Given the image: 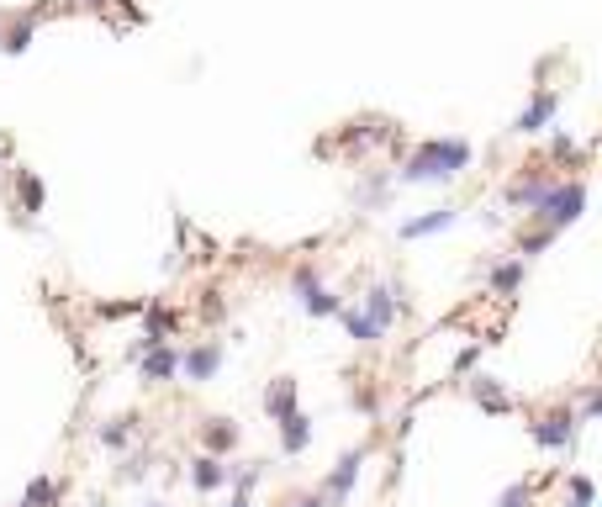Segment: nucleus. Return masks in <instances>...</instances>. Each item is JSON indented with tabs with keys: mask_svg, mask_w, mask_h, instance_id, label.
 <instances>
[{
	"mask_svg": "<svg viewBox=\"0 0 602 507\" xmlns=\"http://www.w3.org/2000/svg\"><path fill=\"white\" fill-rule=\"evenodd\" d=\"M481 354H486V338H481V344H470V349H460V354H455V365H449V375H455V381H465V375L481 365Z\"/></svg>",
	"mask_w": 602,
	"mask_h": 507,
	"instance_id": "27",
	"label": "nucleus"
},
{
	"mask_svg": "<svg viewBox=\"0 0 602 507\" xmlns=\"http://www.w3.org/2000/svg\"><path fill=\"white\" fill-rule=\"evenodd\" d=\"M455 222H460V206H428V212H418V217H407V222H402L397 238H402V243H423V238L449 233Z\"/></svg>",
	"mask_w": 602,
	"mask_h": 507,
	"instance_id": "11",
	"label": "nucleus"
},
{
	"mask_svg": "<svg viewBox=\"0 0 602 507\" xmlns=\"http://www.w3.org/2000/svg\"><path fill=\"white\" fill-rule=\"evenodd\" d=\"M550 185H555V175H544V169H523L518 180H507L502 201L513 206V212H539V201L550 196Z\"/></svg>",
	"mask_w": 602,
	"mask_h": 507,
	"instance_id": "9",
	"label": "nucleus"
},
{
	"mask_svg": "<svg viewBox=\"0 0 602 507\" xmlns=\"http://www.w3.org/2000/svg\"><path fill=\"white\" fill-rule=\"evenodd\" d=\"M470 164H476V143L470 138H423L402 159V169H391V180L397 185H455Z\"/></svg>",
	"mask_w": 602,
	"mask_h": 507,
	"instance_id": "1",
	"label": "nucleus"
},
{
	"mask_svg": "<svg viewBox=\"0 0 602 507\" xmlns=\"http://www.w3.org/2000/svg\"><path fill=\"white\" fill-rule=\"evenodd\" d=\"M275 428H280V455H291V460L307 455V444H312V434H317V423H312L301 407L291 412V418H280Z\"/></svg>",
	"mask_w": 602,
	"mask_h": 507,
	"instance_id": "18",
	"label": "nucleus"
},
{
	"mask_svg": "<svg viewBox=\"0 0 602 507\" xmlns=\"http://www.w3.org/2000/svg\"><path fill=\"white\" fill-rule=\"evenodd\" d=\"M138 507H169V502H164V497H143Z\"/></svg>",
	"mask_w": 602,
	"mask_h": 507,
	"instance_id": "36",
	"label": "nucleus"
},
{
	"mask_svg": "<svg viewBox=\"0 0 602 507\" xmlns=\"http://www.w3.org/2000/svg\"><path fill=\"white\" fill-rule=\"evenodd\" d=\"M59 502H64V486L53 481V476L27 481V492H22V507H59Z\"/></svg>",
	"mask_w": 602,
	"mask_h": 507,
	"instance_id": "22",
	"label": "nucleus"
},
{
	"mask_svg": "<svg viewBox=\"0 0 602 507\" xmlns=\"http://www.w3.org/2000/svg\"><path fill=\"white\" fill-rule=\"evenodd\" d=\"M96 317H106V323L111 317H143V302H101Z\"/></svg>",
	"mask_w": 602,
	"mask_h": 507,
	"instance_id": "33",
	"label": "nucleus"
},
{
	"mask_svg": "<svg viewBox=\"0 0 602 507\" xmlns=\"http://www.w3.org/2000/svg\"><path fill=\"white\" fill-rule=\"evenodd\" d=\"M550 164H571V169H581V164H587V148H581L571 133H555V138H550Z\"/></svg>",
	"mask_w": 602,
	"mask_h": 507,
	"instance_id": "23",
	"label": "nucleus"
},
{
	"mask_svg": "<svg viewBox=\"0 0 602 507\" xmlns=\"http://www.w3.org/2000/svg\"><path fill=\"white\" fill-rule=\"evenodd\" d=\"M228 476H233V465L217 460V455H196L191 460V486H196V492H222Z\"/></svg>",
	"mask_w": 602,
	"mask_h": 507,
	"instance_id": "19",
	"label": "nucleus"
},
{
	"mask_svg": "<svg viewBox=\"0 0 602 507\" xmlns=\"http://www.w3.org/2000/svg\"><path fill=\"white\" fill-rule=\"evenodd\" d=\"M37 22H43V6L16 11L11 22H0V53H6V59H22L32 48V37H37Z\"/></svg>",
	"mask_w": 602,
	"mask_h": 507,
	"instance_id": "12",
	"label": "nucleus"
},
{
	"mask_svg": "<svg viewBox=\"0 0 602 507\" xmlns=\"http://www.w3.org/2000/svg\"><path fill=\"white\" fill-rule=\"evenodd\" d=\"M85 507H106V502H101V497H90V502H85Z\"/></svg>",
	"mask_w": 602,
	"mask_h": 507,
	"instance_id": "37",
	"label": "nucleus"
},
{
	"mask_svg": "<svg viewBox=\"0 0 602 507\" xmlns=\"http://www.w3.org/2000/svg\"><path fill=\"white\" fill-rule=\"evenodd\" d=\"M555 238H560V233H550V228H523V233H518V259L529 265V259H539Z\"/></svg>",
	"mask_w": 602,
	"mask_h": 507,
	"instance_id": "25",
	"label": "nucleus"
},
{
	"mask_svg": "<svg viewBox=\"0 0 602 507\" xmlns=\"http://www.w3.org/2000/svg\"><path fill=\"white\" fill-rule=\"evenodd\" d=\"M138 375H143V386H169V381H180V349L175 344H154L138 360Z\"/></svg>",
	"mask_w": 602,
	"mask_h": 507,
	"instance_id": "14",
	"label": "nucleus"
},
{
	"mask_svg": "<svg viewBox=\"0 0 602 507\" xmlns=\"http://www.w3.org/2000/svg\"><path fill=\"white\" fill-rule=\"evenodd\" d=\"M238 423L233 418H201V455H217V460H228L233 449H238Z\"/></svg>",
	"mask_w": 602,
	"mask_h": 507,
	"instance_id": "16",
	"label": "nucleus"
},
{
	"mask_svg": "<svg viewBox=\"0 0 602 507\" xmlns=\"http://www.w3.org/2000/svg\"><path fill=\"white\" fill-rule=\"evenodd\" d=\"M560 507H597V481L592 476H566V497Z\"/></svg>",
	"mask_w": 602,
	"mask_h": 507,
	"instance_id": "24",
	"label": "nucleus"
},
{
	"mask_svg": "<svg viewBox=\"0 0 602 507\" xmlns=\"http://www.w3.org/2000/svg\"><path fill=\"white\" fill-rule=\"evenodd\" d=\"M581 212H587V185L581 180H555L550 196L539 201V212H529L534 228H550V233H571Z\"/></svg>",
	"mask_w": 602,
	"mask_h": 507,
	"instance_id": "3",
	"label": "nucleus"
},
{
	"mask_svg": "<svg viewBox=\"0 0 602 507\" xmlns=\"http://www.w3.org/2000/svg\"><path fill=\"white\" fill-rule=\"evenodd\" d=\"M354 412H365V418H381V397H375L370 386H354V397H349Z\"/></svg>",
	"mask_w": 602,
	"mask_h": 507,
	"instance_id": "30",
	"label": "nucleus"
},
{
	"mask_svg": "<svg viewBox=\"0 0 602 507\" xmlns=\"http://www.w3.org/2000/svg\"><path fill=\"white\" fill-rule=\"evenodd\" d=\"M296 407H301V386H296V375H275V381L265 386V418L280 423V418H291Z\"/></svg>",
	"mask_w": 602,
	"mask_h": 507,
	"instance_id": "17",
	"label": "nucleus"
},
{
	"mask_svg": "<svg viewBox=\"0 0 602 507\" xmlns=\"http://www.w3.org/2000/svg\"><path fill=\"white\" fill-rule=\"evenodd\" d=\"M0 148H6V143H0Z\"/></svg>",
	"mask_w": 602,
	"mask_h": 507,
	"instance_id": "39",
	"label": "nucleus"
},
{
	"mask_svg": "<svg viewBox=\"0 0 602 507\" xmlns=\"http://www.w3.org/2000/svg\"><path fill=\"white\" fill-rule=\"evenodd\" d=\"M291 291H296V307L307 312V317H317V323L344 312V296H333V291L323 286L317 265H296V270H291Z\"/></svg>",
	"mask_w": 602,
	"mask_h": 507,
	"instance_id": "4",
	"label": "nucleus"
},
{
	"mask_svg": "<svg viewBox=\"0 0 602 507\" xmlns=\"http://www.w3.org/2000/svg\"><path fill=\"white\" fill-rule=\"evenodd\" d=\"M555 117H560V90H534L529 106L513 117V133H518V138H534V133H544Z\"/></svg>",
	"mask_w": 602,
	"mask_h": 507,
	"instance_id": "10",
	"label": "nucleus"
},
{
	"mask_svg": "<svg viewBox=\"0 0 602 507\" xmlns=\"http://www.w3.org/2000/svg\"><path fill=\"white\" fill-rule=\"evenodd\" d=\"M497 507H534V481H513V486L497 497Z\"/></svg>",
	"mask_w": 602,
	"mask_h": 507,
	"instance_id": "28",
	"label": "nucleus"
},
{
	"mask_svg": "<svg viewBox=\"0 0 602 507\" xmlns=\"http://www.w3.org/2000/svg\"><path fill=\"white\" fill-rule=\"evenodd\" d=\"M465 397L476 402L481 412H492V418H507V412L518 407L513 397H507V386L497 381V375H486V370H470L465 375Z\"/></svg>",
	"mask_w": 602,
	"mask_h": 507,
	"instance_id": "7",
	"label": "nucleus"
},
{
	"mask_svg": "<svg viewBox=\"0 0 602 507\" xmlns=\"http://www.w3.org/2000/svg\"><path fill=\"white\" fill-rule=\"evenodd\" d=\"M391 191H397L391 169H365L360 185H354V206H360V212H381V206L391 201Z\"/></svg>",
	"mask_w": 602,
	"mask_h": 507,
	"instance_id": "15",
	"label": "nucleus"
},
{
	"mask_svg": "<svg viewBox=\"0 0 602 507\" xmlns=\"http://www.w3.org/2000/svg\"><path fill=\"white\" fill-rule=\"evenodd\" d=\"M222 507H254V497H238V492H233V502H222Z\"/></svg>",
	"mask_w": 602,
	"mask_h": 507,
	"instance_id": "35",
	"label": "nucleus"
},
{
	"mask_svg": "<svg viewBox=\"0 0 602 507\" xmlns=\"http://www.w3.org/2000/svg\"><path fill=\"white\" fill-rule=\"evenodd\" d=\"M280 507H328V497H323V492H291Z\"/></svg>",
	"mask_w": 602,
	"mask_h": 507,
	"instance_id": "34",
	"label": "nucleus"
},
{
	"mask_svg": "<svg viewBox=\"0 0 602 507\" xmlns=\"http://www.w3.org/2000/svg\"><path fill=\"white\" fill-rule=\"evenodd\" d=\"M365 460H370V444H354V449H344V455H338V465L328 471V481L317 486V492L328 497V507H349L354 486H360V471H365Z\"/></svg>",
	"mask_w": 602,
	"mask_h": 507,
	"instance_id": "5",
	"label": "nucleus"
},
{
	"mask_svg": "<svg viewBox=\"0 0 602 507\" xmlns=\"http://www.w3.org/2000/svg\"><path fill=\"white\" fill-rule=\"evenodd\" d=\"M138 428H143V418H138V412H127V418H106V423L96 428V439H101L106 449H127V444L138 439Z\"/></svg>",
	"mask_w": 602,
	"mask_h": 507,
	"instance_id": "21",
	"label": "nucleus"
},
{
	"mask_svg": "<svg viewBox=\"0 0 602 507\" xmlns=\"http://www.w3.org/2000/svg\"><path fill=\"white\" fill-rule=\"evenodd\" d=\"M338 323H344V333H349V338H354V344H360V349H375V344H381V338H386V333L375 328V323H370V317H365L360 307H354V302H344V312H338Z\"/></svg>",
	"mask_w": 602,
	"mask_h": 507,
	"instance_id": "20",
	"label": "nucleus"
},
{
	"mask_svg": "<svg viewBox=\"0 0 602 507\" xmlns=\"http://www.w3.org/2000/svg\"><path fill=\"white\" fill-rule=\"evenodd\" d=\"M529 439L544 449V455H576V444H581V418H576V407L560 402V407L534 412V418H529Z\"/></svg>",
	"mask_w": 602,
	"mask_h": 507,
	"instance_id": "2",
	"label": "nucleus"
},
{
	"mask_svg": "<svg viewBox=\"0 0 602 507\" xmlns=\"http://www.w3.org/2000/svg\"><path fill=\"white\" fill-rule=\"evenodd\" d=\"M85 6H96V11H101V6H106V0H85Z\"/></svg>",
	"mask_w": 602,
	"mask_h": 507,
	"instance_id": "38",
	"label": "nucleus"
},
{
	"mask_svg": "<svg viewBox=\"0 0 602 507\" xmlns=\"http://www.w3.org/2000/svg\"><path fill=\"white\" fill-rule=\"evenodd\" d=\"M259 481H265V465H233V476H228V486L238 497H254Z\"/></svg>",
	"mask_w": 602,
	"mask_h": 507,
	"instance_id": "26",
	"label": "nucleus"
},
{
	"mask_svg": "<svg viewBox=\"0 0 602 507\" xmlns=\"http://www.w3.org/2000/svg\"><path fill=\"white\" fill-rule=\"evenodd\" d=\"M228 317V302H222V291H206L201 296V323H222Z\"/></svg>",
	"mask_w": 602,
	"mask_h": 507,
	"instance_id": "32",
	"label": "nucleus"
},
{
	"mask_svg": "<svg viewBox=\"0 0 602 507\" xmlns=\"http://www.w3.org/2000/svg\"><path fill=\"white\" fill-rule=\"evenodd\" d=\"M148 471H154V460H148V455H127V460H122V471H117V481H133V486H138Z\"/></svg>",
	"mask_w": 602,
	"mask_h": 507,
	"instance_id": "29",
	"label": "nucleus"
},
{
	"mask_svg": "<svg viewBox=\"0 0 602 507\" xmlns=\"http://www.w3.org/2000/svg\"><path fill=\"white\" fill-rule=\"evenodd\" d=\"M576 418H581V423H602V386H592L587 397H581V407H576Z\"/></svg>",
	"mask_w": 602,
	"mask_h": 507,
	"instance_id": "31",
	"label": "nucleus"
},
{
	"mask_svg": "<svg viewBox=\"0 0 602 507\" xmlns=\"http://www.w3.org/2000/svg\"><path fill=\"white\" fill-rule=\"evenodd\" d=\"M486 291L497 296V302H518V291H523V275H529V265L513 254V259H497V265H486Z\"/></svg>",
	"mask_w": 602,
	"mask_h": 507,
	"instance_id": "13",
	"label": "nucleus"
},
{
	"mask_svg": "<svg viewBox=\"0 0 602 507\" xmlns=\"http://www.w3.org/2000/svg\"><path fill=\"white\" fill-rule=\"evenodd\" d=\"M48 206V185L32 175V169H16V212H11V222L16 228H37V212Z\"/></svg>",
	"mask_w": 602,
	"mask_h": 507,
	"instance_id": "8",
	"label": "nucleus"
},
{
	"mask_svg": "<svg viewBox=\"0 0 602 507\" xmlns=\"http://www.w3.org/2000/svg\"><path fill=\"white\" fill-rule=\"evenodd\" d=\"M222 360H228V349H222V338H201V344L180 349V381H191V386H206V381H217Z\"/></svg>",
	"mask_w": 602,
	"mask_h": 507,
	"instance_id": "6",
	"label": "nucleus"
}]
</instances>
